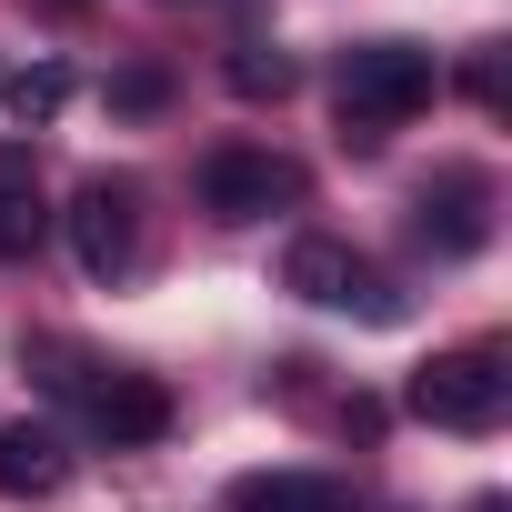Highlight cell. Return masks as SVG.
Returning <instances> with one entry per match:
<instances>
[{"instance_id":"obj_1","label":"cell","mask_w":512,"mask_h":512,"mask_svg":"<svg viewBox=\"0 0 512 512\" xmlns=\"http://www.w3.org/2000/svg\"><path fill=\"white\" fill-rule=\"evenodd\" d=\"M342 141H382V131H402L412 111H432V51H412V41H372V51H342Z\"/></svg>"},{"instance_id":"obj_2","label":"cell","mask_w":512,"mask_h":512,"mask_svg":"<svg viewBox=\"0 0 512 512\" xmlns=\"http://www.w3.org/2000/svg\"><path fill=\"white\" fill-rule=\"evenodd\" d=\"M402 402H412L432 432H492L502 402H512V372H502V352H442V362L412 372Z\"/></svg>"},{"instance_id":"obj_3","label":"cell","mask_w":512,"mask_h":512,"mask_svg":"<svg viewBox=\"0 0 512 512\" xmlns=\"http://www.w3.org/2000/svg\"><path fill=\"white\" fill-rule=\"evenodd\" d=\"M282 282L302 292V302H322V312H362V322H402V292L362 262L352 241H332V231H302L292 241V262H282Z\"/></svg>"},{"instance_id":"obj_4","label":"cell","mask_w":512,"mask_h":512,"mask_svg":"<svg viewBox=\"0 0 512 512\" xmlns=\"http://www.w3.org/2000/svg\"><path fill=\"white\" fill-rule=\"evenodd\" d=\"M282 201H302V171L272 161V151L231 141V151L201 161V211H211V221H262V211H282Z\"/></svg>"},{"instance_id":"obj_5","label":"cell","mask_w":512,"mask_h":512,"mask_svg":"<svg viewBox=\"0 0 512 512\" xmlns=\"http://www.w3.org/2000/svg\"><path fill=\"white\" fill-rule=\"evenodd\" d=\"M131 241H141V191H131V181H81V201H71L81 272H91V282H121V272H131Z\"/></svg>"},{"instance_id":"obj_6","label":"cell","mask_w":512,"mask_h":512,"mask_svg":"<svg viewBox=\"0 0 512 512\" xmlns=\"http://www.w3.org/2000/svg\"><path fill=\"white\" fill-rule=\"evenodd\" d=\"M91 422H101V442H161L171 432V392L151 372H111V382H91Z\"/></svg>"},{"instance_id":"obj_7","label":"cell","mask_w":512,"mask_h":512,"mask_svg":"<svg viewBox=\"0 0 512 512\" xmlns=\"http://www.w3.org/2000/svg\"><path fill=\"white\" fill-rule=\"evenodd\" d=\"M61 482H71V452H61L51 422H0V492H11V502H41V492H61Z\"/></svg>"},{"instance_id":"obj_8","label":"cell","mask_w":512,"mask_h":512,"mask_svg":"<svg viewBox=\"0 0 512 512\" xmlns=\"http://www.w3.org/2000/svg\"><path fill=\"white\" fill-rule=\"evenodd\" d=\"M41 231H51V211H41V171H31L21 141H0V262H31Z\"/></svg>"},{"instance_id":"obj_9","label":"cell","mask_w":512,"mask_h":512,"mask_svg":"<svg viewBox=\"0 0 512 512\" xmlns=\"http://www.w3.org/2000/svg\"><path fill=\"white\" fill-rule=\"evenodd\" d=\"M482 231H492V191L472 171H452L442 191H422V241L432 251H482Z\"/></svg>"},{"instance_id":"obj_10","label":"cell","mask_w":512,"mask_h":512,"mask_svg":"<svg viewBox=\"0 0 512 512\" xmlns=\"http://www.w3.org/2000/svg\"><path fill=\"white\" fill-rule=\"evenodd\" d=\"M231 512H352V492L322 482V472H251L231 492Z\"/></svg>"},{"instance_id":"obj_11","label":"cell","mask_w":512,"mask_h":512,"mask_svg":"<svg viewBox=\"0 0 512 512\" xmlns=\"http://www.w3.org/2000/svg\"><path fill=\"white\" fill-rule=\"evenodd\" d=\"M71 101V71L61 61H41V71H0V111H21V121H51Z\"/></svg>"},{"instance_id":"obj_12","label":"cell","mask_w":512,"mask_h":512,"mask_svg":"<svg viewBox=\"0 0 512 512\" xmlns=\"http://www.w3.org/2000/svg\"><path fill=\"white\" fill-rule=\"evenodd\" d=\"M231 91H241V101H282V91H292V61H282V51H241V61H231Z\"/></svg>"},{"instance_id":"obj_13","label":"cell","mask_w":512,"mask_h":512,"mask_svg":"<svg viewBox=\"0 0 512 512\" xmlns=\"http://www.w3.org/2000/svg\"><path fill=\"white\" fill-rule=\"evenodd\" d=\"M161 101H171V81H161V71H151V61H141V71H121V81H111V111H161Z\"/></svg>"},{"instance_id":"obj_14","label":"cell","mask_w":512,"mask_h":512,"mask_svg":"<svg viewBox=\"0 0 512 512\" xmlns=\"http://www.w3.org/2000/svg\"><path fill=\"white\" fill-rule=\"evenodd\" d=\"M41 11H81V0H41Z\"/></svg>"}]
</instances>
